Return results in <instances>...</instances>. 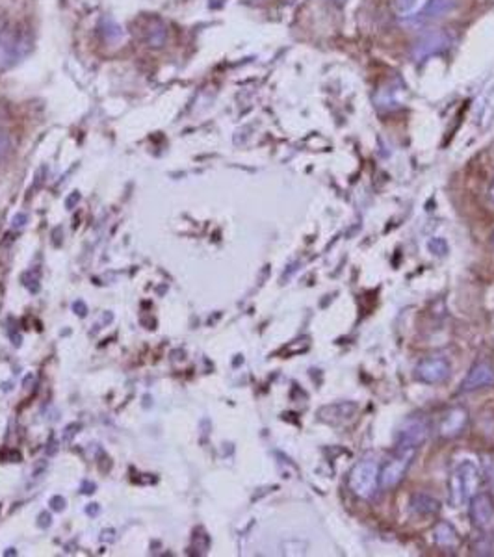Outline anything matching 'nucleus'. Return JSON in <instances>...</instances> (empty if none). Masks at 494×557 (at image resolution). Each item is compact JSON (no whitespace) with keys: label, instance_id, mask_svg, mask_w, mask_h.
I'll return each mask as SVG.
<instances>
[{"label":"nucleus","instance_id":"nucleus-14","mask_svg":"<svg viewBox=\"0 0 494 557\" xmlns=\"http://www.w3.org/2000/svg\"><path fill=\"white\" fill-rule=\"evenodd\" d=\"M355 411H357V405H355V403H337V405L323 407L320 412H329V415H335V416H331L327 422H333V424H337V422H342V420H346V418H352L353 412Z\"/></svg>","mask_w":494,"mask_h":557},{"label":"nucleus","instance_id":"nucleus-25","mask_svg":"<svg viewBox=\"0 0 494 557\" xmlns=\"http://www.w3.org/2000/svg\"><path fill=\"white\" fill-rule=\"evenodd\" d=\"M337 4H346V0H335Z\"/></svg>","mask_w":494,"mask_h":557},{"label":"nucleus","instance_id":"nucleus-11","mask_svg":"<svg viewBox=\"0 0 494 557\" xmlns=\"http://www.w3.org/2000/svg\"><path fill=\"white\" fill-rule=\"evenodd\" d=\"M433 541L437 546L444 548V550H454L459 546V535L448 522H439L433 531Z\"/></svg>","mask_w":494,"mask_h":557},{"label":"nucleus","instance_id":"nucleus-21","mask_svg":"<svg viewBox=\"0 0 494 557\" xmlns=\"http://www.w3.org/2000/svg\"><path fill=\"white\" fill-rule=\"evenodd\" d=\"M86 513H88L89 517H95V514L99 513V505L97 504H89L88 507H86Z\"/></svg>","mask_w":494,"mask_h":557},{"label":"nucleus","instance_id":"nucleus-9","mask_svg":"<svg viewBox=\"0 0 494 557\" xmlns=\"http://www.w3.org/2000/svg\"><path fill=\"white\" fill-rule=\"evenodd\" d=\"M489 386H494V366L485 361L476 362L461 383V388L465 392H474L480 388H489Z\"/></svg>","mask_w":494,"mask_h":557},{"label":"nucleus","instance_id":"nucleus-5","mask_svg":"<svg viewBox=\"0 0 494 557\" xmlns=\"http://www.w3.org/2000/svg\"><path fill=\"white\" fill-rule=\"evenodd\" d=\"M430 437V422L424 416H411L401 424L398 431V448H412L416 450Z\"/></svg>","mask_w":494,"mask_h":557},{"label":"nucleus","instance_id":"nucleus-20","mask_svg":"<svg viewBox=\"0 0 494 557\" xmlns=\"http://www.w3.org/2000/svg\"><path fill=\"white\" fill-rule=\"evenodd\" d=\"M41 526V528H49L50 526V517L49 513H41L40 514V522H38Z\"/></svg>","mask_w":494,"mask_h":557},{"label":"nucleus","instance_id":"nucleus-17","mask_svg":"<svg viewBox=\"0 0 494 557\" xmlns=\"http://www.w3.org/2000/svg\"><path fill=\"white\" fill-rule=\"evenodd\" d=\"M394 2H396V8L400 11H409L416 4V0H394Z\"/></svg>","mask_w":494,"mask_h":557},{"label":"nucleus","instance_id":"nucleus-4","mask_svg":"<svg viewBox=\"0 0 494 557\" xmlns=\"http://www.w3.org/2000/svg\"><path fill=\"white\" fill-rule=\"evenodd\" d=\"M454 43L450 32L446 30H431L427 34H424L420 40L412 45L411 56L415 62H426L427 58L435 56V54H442L444 50H448Z\"/></svg>","mask_w":494,"mask_h":557},{"label":"nucleus","instance_id":"nucleus-7","mask_svg":"<svg viewBox=\"0 0 494 557\" xmlns=\"http://www.w3.org/2000/svg\"><path fill=\"white\" fill-rule=\"evenodd\" d=\"M21 49V38L17 30L0 17V69L13 64Z\"/></svg>","mask_w":494,"mask_h":557},{"label":"nucleus","instance_id":"nucleus-10","mask_svg":"<svg viewBox=\"0 0 494 557\" xmlns=\"http://www.w3.org/2000/svg\"><path fill=\"white\" fill-rule=\"evenodd\" d=\"M468 424V412L463 407H451L450 411H446L441 416L439 422V435L444 439H455L465 431Z\"/></svg>","mask_w":494,"mask_h":557},{"label":"nucleus","instance_id":"nucleus-16","mask_svg":"<svg viewBox=\"0 0 494 557\" xmlns=\"http://www.w3.org/2000/svg\"><path fill=\"white\" fill-rule=\"evenodd\" d=\"M50 509H52V511H64L65 509V498L64 496H52V498H50Z\"/></svg>","mask_w":494,"mask_h":557},{"label":"nucleus","instance_id":"nucleus-13","mask_svg":"<svg viewBox=\"0 0 494 557\" xmlns=\"http://www.w3.org/2000/svg\"><path fill=\"white\" fill-rule=\"evenodd\" d=\"M457 6H459V0H430L424 11H422L420 19H439V17L451 13Z\"/></svg>","mask_w":494,"mask_h":557},{"label":"nucleus","instance_id":"nucleus-8","mask_svg":"<svg viewBox=\"0 0 494 557\" xmlns=\"http://www.w3.org/2000/svg\"><path fill=\"white\" fill-rule=\"evenodd\" d=\"M470 518L476 528L487 529L494 518V500L489 493H478L470 500Z\"/></svg>","mask_w":494,"mask_h":557},{"label":"nucleus","instance_id":"nucleus-18","mask_svg":"<svg viewBox=\"0 0 494 557\" xmlns=\"http://www.w3.org/2000/svg\"><path fill=\"white\" fill-rule=\"evenodd\" d=\"M73 310L79 314V316H86V313H88V307L84 305V301H74Z\"/></svg>","mask_w":494,"mask_h":557},{"label":"nucleus","instance_id":"nucleus-19","mask_svg":"<svg viewBox=\"0 0 494 557\" xmlns=\"http://www.w3.org/2000/svg\"><path fill=\"white\" fill-rule=\"evenodd\" d=\"M26 221H28V218H26L25 214H17V215H15V218H13V220H11V225L17 227V229H19V227L25 225Z\"/></svg>","mask_w":494,"mask_h":557},{"label":"nucleus","instance_id":"nucleus-12","mask_svg":"<svg viewBox=\"0 0 494 557\" xmlns=\"http://www.w3.org/2000/svg\"><path fill=\"white\" fill-rule=\"evenodd\" d=\"M411 509L412 513L418 514V517H433V514L439 513L441 504H439V500H435L433 496H430V494L418 493L412 496Z\"/></svg>","mask_w":494,"mask_h":557},{"label":"nucleus","instance_id":"nucleus-24","mask_svg":"<svg viewBox=\"0 0 494 557\" xmlns=\"http://www.w3.org/2000/svg\"><path fill=\"white\" fill-rule=\"evenodd\" d=\"M489 201H490V205H494V181L489 188Z\"/></svg>","mask_w":494,"mask_h":557},{"label":"nucleus","instance_id":"nucleus-3","mask_svg":"<svg viewBox=\"0 0 494 557\" xmlns=\"http://www.w3.org/2000/svg\"><path fill=\"white\" fill-rule=\"evenodd\" d=\"M415 454L416 450L412 448H398L396 454L392 455L385 466L379 470V487L385 490L394 489L401 479L405 478L407 470L415 459Z\"/></svg>","mask_w":494,"mask_h":557},{"label":"nucleus","instance_id":"nucleus-26","mask_svg":"<svg viewBox=\"0 0 494 557\" xmlns=\"http://www.w3.org/2000/svg\"><path fill=\"white\" fill-rule=\"evenodd\" d=\"M493 242H494V235H493Z\"/></svg>","mask_w":494,"mask_h":557},{"label":"nucleus","instance_id":"nucleus-2","mask_svg":"<svg viewBox=\"0 0 494 557\" xmlns=\"http://www.w3.org/2000/svg\"><path fill=\"white\" fill-rule=\"evenodd\" d=\"M349 490L362 500H370L379 489V466L376 461H359L349 472Z\"/></svg>","mask_w":494,"mask_h":557},{"label":"nucleus","instance_id":"nucleus-1","mask_svg":"<svg viewBox=\"0 0 494 557\" xmlns=\"http://www.w3.org/2000/svg\"><path fill=\"white\" fill-rule=\"evenodd\" d=\"M480 485V470L472 461H463L457 464L448 481V498L454 507H463L478 494Z\"/></svg>","mask_w":494,"mask_h":557},{"label":"nucleus","instance_id":"nucleus-22","mask_svg":"<svg viewBox=\"0 0 494 557\" xmlns=\"http://www.w3.org/2000/svg\"><path fill=\"white\" fill-rule=\"evenodd\" d=\"M95 485L94 483H84L82 485V493L84 494H91V493H95Z\"/></svg>","mask_w":494,"mask_h":557},{"label":"nucleus","instance_id":"nucleus-15","mask_svg":"<svg viewBox=\"0 0 494 557\" xmlns=\"http://www.w3.org/2000/svg\"><path fill=\"white\" fill-rule=\"evenodd\" d=\"M10 147H11V142L10 137L4 136V134H0V160L10 152Z\"/></svg>","mask_w":494,"mask_h":557},{"label":"nucleus","instance_id":"nucleus-6","mask_svg":"<svg viewBox=\"0 0 494 557\" xmlns=\"http://www.w3.org/2000/svg\"><path fill=\"white\" fill-rule=\"evenodd\" d=\"M450 362L446 361L444 357H427L424 361H420L416 364L415 373L416 379L427 385H439V383L446 381L450 376Z\"/></svg>","mask_w":494,"mask_h":557},{"label":"nucleus","instance_id":"nucleus-23","mask_svg":"<svg viewBox=\"0 0 494 557\" xmlns=\"http://www.w3.org/2000/svg\"><path fill=\"white\" fill-rule=\"evenodd\" d=\"M485 466H487V474H489L490 485H494V470H493V464H490V463H485Z\"/></svg>","mask_w":494,"mask_h":557}]
</instances>
